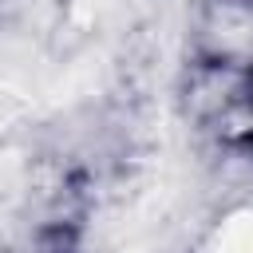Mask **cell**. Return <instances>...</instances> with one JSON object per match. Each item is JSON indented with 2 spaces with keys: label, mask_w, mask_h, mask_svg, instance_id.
<instances>
[{
  "label": "cell",
  "mask_w": 253,
  "mask_h": 253,
  "mask_svg": "<svg viewBox=\"0 0 253 253\" xmlns=\"http://www.w3.org/2000/svg\"><path fill=\"white\" fill-rule=\"evenodd\" d=\"M213 253H253V213H237L213 241Z\"/></svg>",
  "instance_id": "6da1fadb"
}]
</instances>
